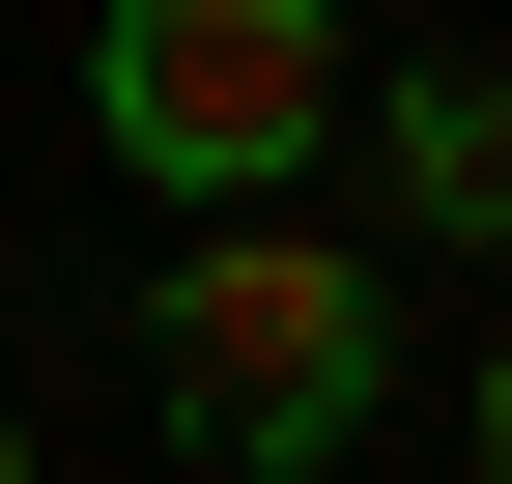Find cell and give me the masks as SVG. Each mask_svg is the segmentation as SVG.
I'll use <instances>...</instances> for the list:
<instances>
[{
  "instance_id": "obj_1",
  "label": "cell",
  "mask_w": 512,
  "mask_h": 484,
  "mask_svg": "<svg viewBox=\"0 0 512 484\" xmlns=\"http://www.w3.org/2000/svg\"><path fill=\"white\" fill-rule=\"evenodd\" d=\"M143 371H171V428H200V456L313 484L370 399H399V285H370L342 228H200V257L143 285Z\"/></svg>"
},
{
  "instance_id": "obj_4",
  "label": "cell",
  "mask_w": 512,
  "mask_h": 484,
  "mask_svg": "<svg viewBox=\"0 0 512 484\" xmlns=\"http://www.w3.org/2000/svg\"><path fill=\"white\" fill-rule=\"evenodd\" d=\"M484 484H512V371H484Z\"/></svg>"
},
{
  "instance_id": "obj_2",
  "label": "cell",
  "mask_w": 512,
  "mask_h": 484,
  "mask_svg": "<svg viewBox=\"0 0 512 484\" xmlns=\"http://www.w3.org/2000/svg\"><path fill=\"white\" fill-rule=\"evenodd\" d=\"M86 114H114L143 200H285V171L342 143V0H114Z\"/></svg>"
},
{
  "instance_id": "obj_5",
  "label": "cell",
  "mask_w": 512,
  "mask_h": 484,
  "mask_svg": "<svg viewBox=\"0 0 512 484\" xmlns=\"http://www.w3.org/2000/svg\"><path fill=\"white\" fill-rule=\"evenodd\" d=\"M0 484H29V428H0Z\"/></svg>"
},
{
  "instance_id": "obj_3",
  "label": "cell",
  "mask_w": 512,
  "mask_h": 484,
  "mask_svg": "<svg viewBox=\"0 0 512 484\" xmlns=\"http://www.w3.org/2000/svg\"><path fill=\"white\" fill-rule=\"evenodd\" d=\"M399 200L512 257V86H399Z\"/></svg>"
}]
</instances>
